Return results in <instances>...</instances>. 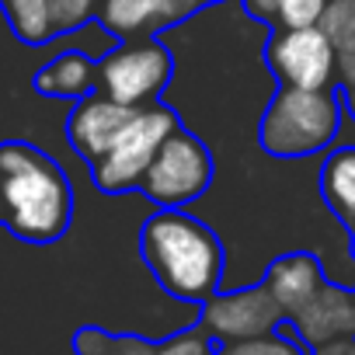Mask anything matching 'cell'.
<instances>
[{
	"instance_id": "5b68a950",
	"label": "cell",
	"mask_w": 355,
	"mask_h": 355,
	"mask_svg": "<svg viewBox=\"0 0 355 355\" xmlns=\"http://www.w3.org/2000/svg\"><path fill=\"white\" fill-rule=\"evenodd\" d=\"M178 129V115L167 105H143L136 108L132 122L122 129V136L112 143L108 153L94 160V182L101 192H129L143 182L146 167L153 164L160 143Z\"/></svg>"
},
{
	"instance_id": "8992f818",
	"label": "cell",
	"mask_w": 355,
	"mask_h": 355,
	"mask_svg": "<svg viewBox=\"0 0 355 355\" xmlns=\"http://www.w3.org/2000/svg\"><path fill=\"white\" fill-rule=\"evenodd\" d=\"M171 80V49L160 42H122L98 63V84L108 98L143 108Z\"/></svg>"
},
{
	"instance_id": "e0dca14e",
	"label": "cell",
	"mask_w": 355,
	"mask_h": 355,
	"mask_svg": "<svg viewBox=\"0 0 355 355\" xmlns=\"http://www.w3.org/2000/svg\"><path fill=\"white\" fill-rule=\"evenodd\" d=\"M0 11H4V18L15 28V35L32 42V46H39V42L56 35L49 0H0Z\"/></svg>"
},
{
	"instance_id": "44dd1931",
	"label": "cell",
	"mask_w": 355,
	"mask_h": 355,
	"mask_svg": "<svg viewBox=\"0 0 355 355\" xmlns=\"http://www.w3.org/2000/svg\"><path fill=\"white\" fill-rule=\"evenodd\" d=\"M338 80L341 84H355V39L338 46Z\"/></svg>"
},
{
	"instance_id": "ffe728a7",
	"label": "cell",
	"mask_w": 355,
	"mask_h": 355,
	"mask_svg": "<svg viewBox=\"0 0 355 355\" xmlns=\"http://www.w3.org/2000/svg\"><path fill=\"white\" fill-rule=\"evenodd\" d=\"M101 0H49L53 11V28L56 32H77L80 25L91 21V15H98Z\"/></svg>"
},
{
	"instance_id": "52a82bcc",
	"label": "cell",
	"mask_w": 355,
	"mask_h": 355,
	"mask_svg": "<svg viewBox=\"0 0 355 355\" xmlns=\"http://www.w3.org/2000/svg\"><path fill=\"white\" fill-rule=\"evenodd\" d=\"M265 60L282 87H331L338 77V46L320 32V25L279 28Z\"/></svg>"
},
{
	"instance_id": "9a60e30c",
	"label": "cell",
	"mask_w": 355,
	"mask_h": 355,
	"mask_svg": "<svg viewBox=\"0 0 355 355\" xmlns=\"http://www.w3.org/2000/svg\"><path fill=\"white\" fill-rule=\"evenodd\" d=\"M320 196L345 223H355V146L331 150L320 167Z\"/></svg>"
},
{
	"instance_id": "2e32d148",
	"label": "cell",
	"mask_w": 355,
	"mask_h": 355,
	"mask_svg": "<svg viewBox=\"0 0 355 355\" xmlns=\"http://www.w3.org/2000/svg\"><path fill=\"white\" fill-rule=\"evenodd\" d=\"M244 4L258 21H268L279 28H306L320 21L327 0H244Z\"/></svg>"
},
{
	"instance_id": "30bf717a",
	"label": "cell",
	"mask_w": 355,
	"mask_h": 355,
	"mask_svg": "<svg viewBox=\"0 0 355 355\" xmlns=\"http://www.w3.org/2000/svg\"><path fill=\"white\" fill-rule=\"evenodd\" d=\"M136 108L108 98L105 91L101 94H84L77 101V108L70 112V122H67V136L70 143L94 164L101 153L112 150V143L122 136V129L132 122Z\"/></svg>"
},
{
	"instance_id": "cb8c5ba5",
	"label": "cell",
	"mask_w": 355,
	"mask_h": 355,
	"mask_svg": "<svg viewBox=\"0 0 355 355\" xmlns=\"http://www.w3.org/2000/svg\"><path fill=\"white\" fill-rule=\"evenodd\" d=\"M345 112L355 119V84H345Z\"/></svg>"
},
{
	"instance_id": "4fadbf2b",
	"label": "cell",
	"mask_w": 355,
	"mask_h": 355,
	"mask_svg": "<svg viewBox=\"0 0 355 355\" xmlns=\"http://www.w3.org/2000/svg\"><path fill=\"white\" fill-rule=\"evenodd\" d=\"M98 21L119 39H132L167 21H178V8L174 0H101Z\"/></svg>"
},
{
	"instance_id": "d6986e66",
	"label": "cell",
	"mask_w": 355,
	"mask_h": 355,
	"mask_svg": "<svg viewBox=\"0 0 355 355\" xmlns=\"http://www.w3.org/2000/svg\"><path fill=\"white\" fill-rule=\"evenodd\" d=\"M317 25L334 46L355 39V0H327V8H324Z\"/></svg>"
},
{
	"instance_id": "ba28073f",
	"label": "cell",
	"mask_w": 355,
	"mask_h": 355,
	"mask_svg": "<svg viewBox=\"0 0 355 355\" xmlns=\"http://www.w3.org/2000/svg\"><path fill=\"white\" fill-rule=\"evenodd\" d=\"M282 320H286V313H282V306L275 303V296L268 293L265 282L248 286V289L213 293L202 303V313H199V327L220 345L272 334Z\"/></svg>"
},
{
	"instance_id": "7402d4cb",
	"label": "cell",
	"mask_w": 355,
	"mask_h": 355,
	"mask_svg": "<svg viewBox=\"0 0 355 355\" xmlns=\"http://www.w3.org/2000/svg\"><path fill=\"white\" fill-rule=\"evenodd\" d=\"M310 355H355V334H352V338H334V341H324V345H317Z\"/></svg>"
},
{
	"instance_id": "603a6c76",
	"label": "cell",
	"mask_w": 355,
	"mask_h": 355,
	"mask_svg": "<svg viewBox=\"0 0 355 355\" xmlns=\"http://www.w3.org/2000/svg\"><path fill=\"white\" fill-rule=\"evenodd\" d=\"M216 4V0H174V8H178V18H185V15H196L202 8Z\"/></svg>"
},
{
	"instance_id": "6da1fadb",
	"label": "cell",
	"mask_w": 355,
	"mask_h": 355,
	"mask_svg": "<svg viewBox=\"0 0 355 355\" xmlns=\"http://www.w3.org/2000/svg\"><path fill=\"white\" fill-rule=\"evenodd\" d=\"M139 251L164 293L185 303H206L223 282L220 237L185 209H157L139 234Z\"/></svg>"
},
{
	"instance_id": "7c38bea8",
	"label": "cell",
	"mask_w": 355,
	"mask_h": 355,
	"mask_svg": "<svg viewBox=\"0 0 355 355\" xmlns=\"http://www.w3.org/2000/svg\"><path fill=\"white\" fill-rule=\"evenodd\" d=\"M261 282L268 286V293L275 296V303L282 306V313L293 317L324 286V268H320V261L313 254H303L300 251V254H286V258L272 261Z\"/></svg>"
},
{
	"instance_id": "277c9868",
	"label": "cell",
	"mask_w": 355,
	"mask_h": 355,
	"mask_svg": "<svg viewBox=\"0 0 355 355\" xmlns=\"http://www.w3.org/2000/svg\"><path fill=\"white\" fill-rule=\"evenodd\" d=\"M209 182H213V157L206 143L185 129H174L160 143L139 189L160 209H185L196 199H202Z\"/></svg>"
},
{
	"instance_id": "3957f363",
	"label": "cell",
	"mask_w": 355,
	"mask_h": 355,
	"mask_svg": "<svg viewBox=\"0 0 355 355\" xmlns=\"http://www.w3.org/2000/svg\"><path fill=\"white\" fill-rule=\"evenodd\" d=\"M345 105L331 87H282L261 115V146L272 157H310L338 143Z\"/></svg>"
},
{
	"instance_id": "5bb4252c",
	"label": "cell",
	"mask_w": 355,
	"mask_h": 355,
	"mask_svg": "<svg viewBox=\"0 0 355 355\" xmlns=\"http://www.w3.org/2000/svg\"><path fill=\"white\" fill-rule=\"evenodd\" d=\"M94 80H98V70H94L91 56L80 49H70L39 70L35 87L53 98H84V94H91Z\"/></svg>"
},
{
	"instance_id": "7a4b0ae2",
	"label": "cell",
	"mask_w": 355,
	"mask_h": 355,
	"mask_svg": "<svg viewBox=\"0 0 355 355\" xmlns=\"http://www.w3.org/2000/svg\"><path fill=\"white\" fill-rule=\"evenodd\" d=\"M0 206L15 237L49 244L70 227L73 192L53 157L28 143H4L0 146Z\"/></svg>"
},
{
	"instance_id": "8fae6325",
	"label": "cell",
	"mask_w": 355,
	"mask_h": 355,
	"mask_svg": "<svg viewBox=\"0 0 355 355\" xmlns=\"http://www.w3.org/2000/svg\"><path fill=\"white\" fill-rule=\"evenodd\" d=\"M286 320L296 327V334L310 348L334 341V338H352L355 334V293L341 282H324L313 293V300Z\"/></svg>"
},
{
	"instance_id": "d4e9b609",
	"label": "cell",
	"mask_w": 355,
	"mask_h": 355,
	"mask_svg": "<svg viewBox=\"0 0 355 355\" xmlns=\"http://www.w3.org/2000/svg\"><path fill=\"white\" fill-rule=\"evenodd\" d=\"M0 223H4V206H0Z\"/></svg>"
},
{
	"instance_id": "ac0fdd59",
	"label": "cell",
	"mask_w": 355,
	"mask_h": 355,
	"mask_svg": "<svg viewBox=\"0 0 355 355\" xmlns=\"http://www.w3.org/2000/svg\"><path fill=\"white\" fill-rule=\"evenodd\" d=\"M313 348L296 334L289 320H282L272 334L244 338V341H227L216 348V355H310Z\"/></svg>"
},
{
	"instance_id": "9c48e42d",
	"label": "cell",
	"mask_w": 355,
	"mask_h": 355,
	"mask_svg": "<svg viewBox=\"0 0 355 355\" xmlns=\"http://www.w3.org/2000/svg\"><path fill=\"white\" fill-rule=\"evenodd\" d=\"M220 341H213L202 327L178 331L164 341H150L139 334H112L101 327H80L73 338L77 355H216Z\"/></svg>"
}]
</instances>
